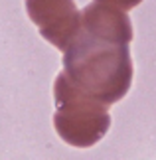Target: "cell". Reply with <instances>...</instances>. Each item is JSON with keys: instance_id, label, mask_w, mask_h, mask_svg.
Here are the masks:
<instances>
[{"instance_id": "cell-4", "label": "cell", "mask_w": 156, "mask_h": 160, "mask_svg": "<svg viewBox=\"0 0 156 160\" xmlns=\"http://www.w3.org/2000/svg\"><path fill=\"white\" fill-rule=\"evenodd\" d=\"M95 2H101V4H109V6H115V8H121V10H133L136 8L142 0H95Z\"/></svg>"}, {"instance_id": "cell-1", "label": "cell", "mask_w": 156, "mask_h": 160, "mask_svg": "<svg viewBox=\"0 0 156 160\" xmlns=\"http://www.w3.org/2000/svg\"><path fill=\"white\" fill-rule=\"evenodd\" d=\"M128 44L130 42L81 26L63 50L67 77L105 105L121 101L133 83Z\"/></svg>"}, {"instance_id": "cell-2", "label": "cell", "mask_w": 156, "mask_h": 160, "mask_svg": "<svg viewBox=\"0 0 156 160\" xmlns=\"http://www.w3.org/2000/svg\"><path fill=\"white\" fill-rule=\"evenodd\" d=\"M53 127L63 142L87 148L101 140L111 128V115L103 101L87 93L61 71L53 85Z\"/></svg>"}, {"instance_id": "cell-3", "label": "cell", "mask_w": 156, "mask_h": 160, "mask_svg": "<svg viewBox=\"0 0 156 160\" xmlns=\"http://www.w3.org/2000/svg\"><path fill=\"white\" fill-rule=\"evenodd\" d=\"M26 10L43 40L61 52L81 28V10L75 0H26Z\"/></svg>"}]
</instances>
